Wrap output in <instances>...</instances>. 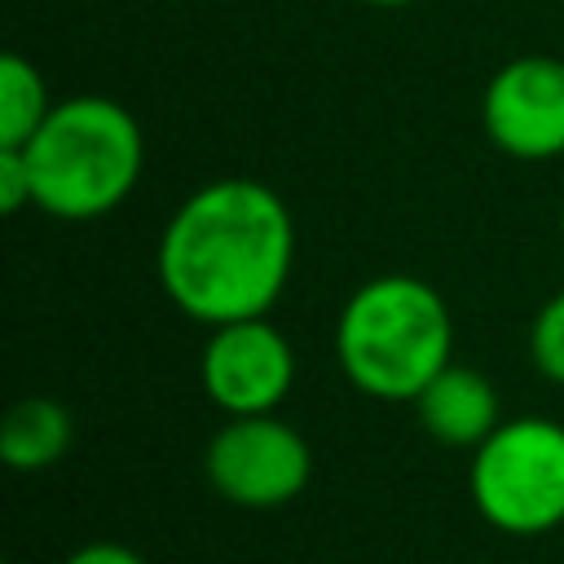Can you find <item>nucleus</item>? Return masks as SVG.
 I'll return each instance as SVG.
<instances>
[{"instance_id": "obj_11", "label": "nucleus", "mask_w": 564, "mask_h": 564, "mask_svg": "<svg viewBox=\"0 0 564 564\" xmlns=\"http://www.w3.org/2000/svg\"><path fill=\"white\" fill-rule=\"evenodd\" d=\"M529 357H533L542 379L564 388V291H555L538 308V317L529 326Z\"/></svg>"}, {"instance_id": "obj_2", "label": "nucleus", "mask_w": 564, "mask_h": 564, "mask_svg": "<svg viewBox=\"0 0 564 564\" xmlns=\"http://www.w3.org/2000/svg\"><path fill=\"white\" fill-rule=\"evenodd\" d=\"M335 361L375 401H414L454 361V317L441 291L414 273L361 282L335 317Z\"/></svg>"}, {"instance_id": "obj_5", "label": "nucleus", "mask_w": 564, "mask_h": 564, "mask_svg": "<svg viewBox=\"0 0 564 564\" xmlns=\"http://www.w3.org/2000/svg\"><path fill=\"white\" fill-rule=\"evenodd\" d=\"M203 471L225 502L269 511L304 494L313 476V449L278 414H242L207 441Z\"/></svg>"}, {"instance_id": "obj_14", "label": "nucleus", "mask_w": 564, "mask_h": 564, "mask_svg": "<svg viewBox=\"0 0 564 564\" xmlns=\"http://www.w3.org/2000/svg\"><path fill=\"white\" fill-rule=\"evenodd\" d=\"M361 4H375V9H405V4H414V0H361Z\"/></svg>"}, {"instance_id": "obj_9", "label": "nucleus", "mask_w": 564, "mask_h": 564, "mask_svg": "<svg viewBox=\"0 0 564 564\" xmlns=\"http://www.w3.org/2000/svg\"><path fill=\"white\" fill-rule=\"evenodd\" d=\"M75 423L66 414L62 401L53 397H22L4 410L0 423V458L13 471H40L48 463H57L70 449Z\"/></svg>"}, {"instance_id": "obj_8", "label": "nucleus", "mask_w": 564, "mask_h": 564, "mask_svg": "<svg viewBox=\"0 0 564 564\" xmlns=\"http://www.w3.org/2000/svg\"><path fill=\"white\" fill-rule=\"evenodd\" d=\"M414 414L423 423V432L445 445V449H476L498 423H502V410H498V388L471 370V366H458L449 361L419 397H414Z\"/></svg>"}, {"instance_id": "obj_12", "label": "nucleus", "mask_w": 564, "mask_h": 564, "mask_svg": "<svg viewBox=\"0 0 564 564\" xmlns=\"http://www.w3.org/2000/svg\"><path fill=\"white\" fill-rule=\"evenodd\" d=\"M31 198V167H26V154L13 150V145H0V212H22Z\"/></svg>"}, {"instance_id": "obj_13", "label": "nucleus", "mask_w": 564, "mask_h": 564, "mask_svg": "<svg viewBox=\"0 0 564 564\" xmlns=\"http://www.w3.org/2000/svg\"><path fill=\"white\" fill-rule=\"evenodd\" d=\"M62 564H145V560L132 546H123V542H84Z\"/></svg>"}, {"instance_id": "obj_4", "label": "nucleus", "mask_w": 564, "mask_h": 564, "mask_svg": "<svg viewBox=\"0 0 564 564\" xmlns=\"http://www.w3.org/2000/svg\"><path fill=\"white\" fill-rule=\"evenodd\" d=\"M471 507L485 524L511 538H538L564 524V423L507 419L476 449L467 467Z\"/></svg>"}, {"instance_id": "obj_15", "label": "nucleus", "mask_w": 564, "mask_h": 564, "mask_svg": "<svg viewBox=\"0 0 564 564\" xmlns=\"http://www.w3.org/2000/svg\"><path fill=\"white\" fill-rule=\"evenodd\" d=\"M560 242H564V207H560Z\"/></svg>"}, {"instance_id": "obj_6", "label": "nucleus", "mask_w": 564, "mask_h": 564, "mask_svg": "<svg viewBox=\"0 0 564 564\" xmlns=\"http://www.w3.org/2000/svg\"><path fill=\"white\" fill-rule=\"evenodd\" d=\"M198 379L212 405H220L229 419L273 414L295 383V352L269 317L225 322L212 326L203 344Z\"/></svg>"}, {"instance_id": "obj_7", "label": "nucleus", "mask_w": 564, "mask_h": 564, "mask_svg": "<svg viewBox=\"0 0 564 564\" xmlns=\"http://www.w3.org/2000/svg\"><path fill=\"white\" fill-rule=\"evenodd\" d=\"M485 137L524 163L564 154V62L546 53L511 57L494 70L480 97Z\"/></svg>"}, {"instance_id": "obj_10", "label": "nucleus", "mask_w": 564, "mask_h": 564, "mask_svg": "<svg viewBox=\"0 0 564 564\" xmlns=\"http://www.w3.org/2000/svg\"><path fill=\"white\" fill-rule=\"evenodd\" d=\"M53 101H48V84L35 70V62H26L22 53H4L0 57V145H26L40 123L48 119Z\"/></svg>"}, {"instance_id": "obj_3", "label": "nucleus", "mask_w": 564, "mask_h": 564, "mask_svg": "<svg viewBox=\"0 0 564 564\" xmlns=\"http://www.w3.org/2000/svg\"><path fill=\"white\" fill-rule=\"evenodd\" d=\"M31 167V198L57 220H97L128 203L145 167V137L128 106L79 93L57 101L40 132L18 145Z\"/></svg>"}, {"instance_id": "obj_1", "label": "nucleus", "mask_w": 564, "mask_h": 564, "mask_svg": "<svg viewBox=\"0 0 564 564\" xmlns=\"http://www.w3.org/2000/svg\"><path fill=\"white\" fill-rule=\"evenodd\" d=\"M295 264V220L278 189L251 176L198 185L163 225L154 269L163 295L194 322L269 317Z\"/></svg>"}]
</instances>
